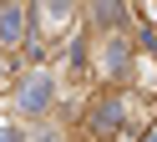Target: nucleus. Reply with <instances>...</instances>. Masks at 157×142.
<instances>
[{"instance_id":"nucleus-1","label":"nucleus","mask_w":157,"mask_h":142,"mask_svg":"<svg viewBox=\"0 0 157 142\" xmlns=\"http://www.w3.org/2000/svg\"><path fill=\"white\" fill-rule=\"evenodd\" d=\"M15 101H21V112L51 107V76H46V71H31V76L21 81V91H15Z\"/></svg>"},{"instance_id":"nucleus-2","label":"nucleus","mask_w":157,"mask_h":142,"mask_svg":"<svg viewBox=\"0 0 157 142\" xmlns=\"http://www.w3.org/2000/svg\"><path fill=\"white\" fill-rule=\"evenodd\" d=\"M21 36H25V15H21L15 5H5V10H0V41H5V46H15Z\"/></svg>"},{"instance_id":"nucleus-3","label":"nucleus","mask_w":157,"mask_h":142,"mask_svg":"<svg viewBox=\"0 0 157 142\" xmlns=\"http://www.w3.org/2000/svg\"><path fill=\"white\" fill-rule=\"evenodd\" d=\"M117 122H122V101H101V107L91 112V127L96 132H117Z\"/></svg>"},{"instance_id":"nucleus-4","label":"nucleus","mask_w":157,"mask_h":142,"mask_svg":"<svg viewBox=\"0 0 157 142\" xmlns=\"http://www.w3.org/2000/svg\"><path fill=\"white\" fill-rule=\"evenodd\" d=\"M41 20H46V26H66V20H71V10H66V5H46Z\"/></svg>"},{"instance_id":"nucleus-5","label":"nucleus","mask_w":157,"mask_h":142,"mask_svg":"<svg viewBox=\"0 0 157 142\" xmlns=\"http://www.w3.org/2000/svg\"><path fill=\"white\" fill-rule=\"evenodd\" d=\"M101 61H106V71H122V61H127V51H122V46H106V56H101Z\"/></svg>"},{"instance_id":"nucleus-6","label":"nucleus","mask_w":157,"mask_h":142,"mask_svg":"<svg viewBox=\"0 0 157 142\" xmlns=\"http://www.w3.org/2000/svg\"><path fill=\"white\" fill-rule=\"evenodd\" d=\"M0 142H15V132H10V122H0Z\"/></svg>"},{"instance_id":"nucleus-7","label":"nucleus","mask_w":157,"mask_h":142,"mask_svg":"<svg viewBox=\"0 0 157 142\" xmlns=\"http://www.w3.org/2000/svg\"><path fill=\"white\" fill-rule=\"evenodd\" d=\"M147 142H157V132H152V137H147Z\"/></svg>"}]
</instances>
